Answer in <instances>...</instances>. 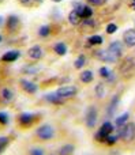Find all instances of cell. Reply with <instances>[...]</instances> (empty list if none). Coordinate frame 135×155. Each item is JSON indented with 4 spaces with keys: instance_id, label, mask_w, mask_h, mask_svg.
I'll list each match as a JSON object with an SVG mask.
<instances>
[{
    "instance_id": "6da1fadb",
    "label": "cell",
    "mask_w": 135,
    "mask_h": 155,
    "mask_svg": "<svg viewBox=\"0 0 135 155\" xmlns=\"http://www.w3.org/2000/svg\"><path fill=\"white\" fill-rule=\"evenodd\" d=\"M119 136L123 140H126V142H131L135 136V124L128 123V124H124L123 127H120Z\"/></svg>"
},
{
    "instance_id": "7a4b0ae2",
    "label": "cell",
    "mask_w": 135,
    "mask_h": 155,
    "mask_svg": "<svg viewBox=\"0 0 135 155\" xmlns=\"http://www.w3.org/2000/svg\"><path fill=\"white\" fill-rule=\"evenodd\" d=\"M76 93H78V90H76L75 86H63V87L56 90V94L63 99L73 98V97L76 95Z\"/></svg>"
},
{
    "instance_id": "3957f363",
    "label": "cell",
    "mask_w": 135,
    "mask_h": 155,
    "mask_svg": "<svg viewBox=\"0 0 135 155\" xmlns=\"http://www.w3.org/2000/svg\"><path fill=\"white\" fill-rule=\"evenodd\" d=\"M55 135V129L52 128L51 125H41L40 128L37 129V136L42 140H49L52 139Z\"/></svg>"
},
{
    "instance_id": "277c9868",
    "label": "cell",
    "mask_w": 135,
    "mask_h": 155,
    "mask_svg": "<svg viewBox=\"0 0 135 155\" xmlns=\"http://www.w3.org/2000/svg\"><path fill=\"white\" fill-rule=\"evenodd\" d=\"M74 10L76 11V12L79 14V16L83 19H89L90 16L93 15V10L92 7H89V5H85V4H81V3H75L74 4Z\"/></svg>"
},
{
    "instance_id": "5b68a950",
    "label": "cell",
    "mask_w": 135,
    "mask_h": 155,
    "mask_svg": "<svg viewBox=\"0 0 135 155\" xmlns=\"http://www.w3.org/2000/svg\"><path fill=\"white\" fill-rule=\"evenodd\" d=\"M85 121H86V125L89 127V128H94L96 123H97V109H96V106H90L89 109H87Z\"/></svg>"
},
{
    "instance_id": "8992f818",
    "label": "cell",
    "mask_w": 135,
    "mask_h": 155,
    "mask_svg": "<svg viewBox=\"0 0 135 155\" xmlns=\"http://www.w3.org/2000/svg\"><path fill=\"white\" fill-rule=\"evenodd\" d=\"M96 56H97V59H100V60H103V61H106V63H113V61H116L119 57L116 56V54H113L111 51H100V52H97L96 53Z\"/></svg>"
},
{
    "instance_id": "52a82bcc",
    "label": "cell",
    "mask_w": 135,
    "mask_h": 155,
    "mask_svg": "<svg viewBox=\"0 0 135 155\" xmlns=\"http://www.w3.org/2000/svg\"><path fill=\"white\" fill-rule=\"evenodd\" d=\"M123 41H124V44L127 46H130V48L135 46V29H130V30H127V31H124V34H123Z\"/></svg>"
},
{
    "instance_id": "ba28073f",
    "label": "cell",
    "mask_w": 135,
    "mask_h": 155,
    "mask_svg": "<svg viewBox=\"0 0 135 155\" xmlns=\"http://www.w3.org/2000/svg\"><path fill=\"white\" fill-rule=\"evenodd\" d=\"M21 86H22V88H23L26 93H29V94H34L35 91L38 90V86L35 84V83H33V82H29L27 79H22L21 80Z\"/></svg>"
},
{
    "instance_id": "9c48e42d",
    "label": "cell",
    "mask_w": 135,
    "mask_h": 155,
    "mask_svg": "<svg viewBox=\"0 0 135 155\" xmlns=\"http://www.w3.org/2000/svg\"><path fill=\"white\" fill-rule=\"evenodd\" d=\"M29 57L30 59H33V60H40L41 57L44 56V52H42V49L40 48L38 45H35V46H32V48L29 49Z\"/></svg>"
},
{
    "instance_id": "30bf717a",
    "label": "cell",
    "mask_w": 135,
    "mask_h": 155,
    "mask_svg": "<svg viewBox=\"0 0 135 155\" xmlns=\"http://www.w3.org/2000/svg\"><path fill=\"white\" fill-rule=\"evenodd\" d=\"M19 56H21V52L19 51H10V52H7V53L3 54L2 60L3 61L11 63V61H15L16 59H19Z\"/></svg>"
},
{
    "instance_id": "8fae6325",
    "label": "cell",
    "mask_w": 135,
    "mask_h": 155,
    "mask_svg": "<svg viewBox=\"0 0 135 155\" xmlns=\"http://www.w3.org/2000/svg\"><path fill=\"white\" fill-rule=\"evenodd\" d=\"M34 121V116L32 114V113H22L21 116H19V123L22 124L23 127H27L30 125V124Z\"/></svg>"
},
{
    "instance_id": "7c38bea8",
    "label": "cell",
    "mask_w": 135,
    "mask_h": 155,
    "mask_svg": "<svg viewBox=\"0 0 135 155\" xmlns=\"http://www.w3.org/2000/svg\"><path fill=\"white\" fill-rule=\"evenodd\" d=\"M108 51H111L113 54H116L117 57H120L122 56V52H123V46L119 41H113V42L108 46Z\"/></svg>"
},
{
    "instance_id": "4fadbf2b",
    "label": "cell",
    "mask_w": 135,
    "mask_h": 155,
    "mask_svg": "<svg viewBox=\"0 0 135 155\" xmlns=\"http://www.w3.org/2000/svg\"><path fill=\"white\" fill-rule=\"evenodd\" d=\"M18 25H19V19H18V16H15V15H10L7 18V27H8V30L10 31H14V30L18 27Z\"/></svg>"
},
{
    "instance_id": "5bb4252c",
    "label": "cell",
    "mask_w": 135,
    "mask_h": 155,
    "mask_svg": "<svg viewBox=\"0 0 135 155\" xmlns=\"http://www.w3.org/2000/svg\"><path fill=\"white\" fill-rule=\"evenodd\" d=\"M128 117H130V114H128V113H123L122 116H119V117L115 118V125L119 127V128H120V127H123L124 124H127Z\"/></svg>"
},
{
    "instance_id": "9a60e30c",
    "label": "cell",
    "mask_w": 135,
    "mask_h": 155,
    "mask_svg": "<svg viewBox=\"0 0 135 155\" xmlns=\"http://www.w3.org/2000/svg\"><path fill=\"white\" fill-rule=\"evenodd\" d=\"M53 49L59 56H64V54L67 53V45H66L64 42H57L56 45L53 46Z\"/></svg>"
},
{
    "instance_id": "2e32d148",
    "label": "cell",
    "mask_w": 135,
    "mask_h": 155,
    "mask_svg": "<svg viewBox=\"0 0 135 155\" xmlns=\"http://www.w3.org/2000/svg\"><path fill=\"white\" fill-rule=\"evenodd\" d=\"M45 99H46L48 102H51V104H56V105L63 104V98H60V97L57 95L56 93H55V94H48V95H45Z\"/></svg>"
},
{
    "instance_id": "e0dca14e",
    "label": "cell",
    "mask_w": 135,
    "mask_h": 155,
    "mask_svg": "<svg viewBox=\"0 0 135 155\" xmlns=\"http://www.w3.org/2000/svg\"><path fill=\"white\" fill-rule=\"evenodd\" d=\"M75 151V147L73 144H66L59 150V155H73Z\"/></svg>"
},
{
    "instance_id": "ac0fdd59",
    "label": "cell",
    "mask_w": 135,
    "mask_h": 155,
    "mask_svg": "<svg viewBox=\"0 0 135 155\" xmlns=\"http://www.w3.org/2000/svg\"><path fill=\"white\" fill-rule=\"evenodd\" d=\"M14 98V93L10 90V88H3L2 90V99L4 102H11Z\"/></svg>"
},
{
    "instance_id": "d6986e66",
    "label": "cell",
    "mask_w": 135,
    "mask_h": 155,
    "mask_svg": "<svg viewBox=\"0 0 135 155\" xmlns=\"http://www.w3.org/2000/svg\"><path fill=\"white\" fill-rule=\"evenodd\" d=\"M79 21H81V16H79V14L76 12L75 10L68 14V22H70L71 25H78Z\"/></svg>"
},
{
    "instance_id": "ffe728a7",
    "label": "cell",
    "mask_w": 135,
    "mask_h": 155,
    "mask_svg": "<svg viewBox=\"0 0 135 155\" xmlns=\"http://www.w3.org/2000/svg\"><path fill=\"white\" fill-rule=\"evenodd\" d=\"M100 75L101 78H105V79H108V80H113V74L111 72V70H109L108 67H101L100 68Z\"/></svg>"
},
{
    "instance_id": "44dd1931",
    "label": "cell",
    "mask_w": 135,
    "mask_h": 155,
    "mask_svg": "<svg viewBox=\"0 0 135 155\" xmlns=\"http://www.w3.org/2000/svg\"><path fill=\"white\" fill-rule=\"evenodd\" d=\"M100 131L101 132H104L105 135H109V134H112L113 132V125H112L109 121H105V123L101 125V128H100Z\"/></svg>"
},
{
    "instance_id": "7402d4cb",
    "label": "cell",
    "mask_w": 135,
    "mask_h": 155,
    "mask_svg": "<svg viewBox=\"0 0 135 155\" xmlns=\"http://www.w3.org/2000/svg\"><path fill=\"white\" fill-rule=\"evenodd\" d=\"M93 72L92 71H83V72L81 74V80L83 83H90L93 80Z\"/></svg>"
},
{
    "instance_id": "603a6c76",
    "label": "cell",
    "mask_w": 135,
    "mask_h": 155,
    "mask_svg": "<svg viewBox=\"0 0 135 155\" xmlns=\"http://www.w3.org/2000/svg\"><path fill=\"white\" fill-rule=\"evenodd\" d=\"M117 102H119V97H115L111 101V104H109V107H108V116H113V112H115V109H116V106H117Z\"/></svg>"
},
{
    "instance_id": "cb8c5ba5",
    "label": "cell",
    "mask_w": 135,
    "mask_h": 155,
    "mask_svg": "<svg viewBox=\"0 0 135 155\" xmlns=\"http://www.w3.org/2000/svg\"><path fill=\"white\" fill-rule=\"evenodd\" d=\"M49 33H51V27H49L48 25H44V26H41L40 29H38V34H40L41 37H48Z\"/></svg>"
},
{
    "instance_id": "d4e9b609",
    "label": "cell",
    "mask_w": 135,
    "mask_h": 155,
    "mask_svg": "<svg viewBox=\"0 0 135 155\" xmlns=\"http://www.w3.org/2000/svg\"><path fill=\"white\" fill-rule=\"evenodd\" d=\"M85 64H86V57H85L83 54H81V56L75 60V68H76V70H81Z\"/></svg>"
},
{
    "instance_id": "484cf974",
    "label": "cell",
    "mask_w": 135,
    "mask_h": 155,
    "mask_svg": "<svg viewBox=\"0 0 135 155\" xmlns=\"http://www.w3.org/2000/svg\"><path fill=\"white\" fill-rule=\"evenodd\" d=\"M96 94H97L98 98H104L105 97V86L104 84H97V87H96Z\"/></svg>"
},
{
    "instance_id": "4316f807",
    "label": "cell",
    "mask_w": 135,
    "mask_h": 155,
    "mask_svg": "<svg viewBox=\"0 0 135 155\" xmlns=\"http://www.w3.org/2000/svg\"><path fill=\"white\" fill-rule=\"evenodd\" d=\"M89 42H90V45H101L103 44V37H100V35H92L89 38Z\"/></svg>"
},
{
    "instance_id": "83f0119b",
    "label": "cell",
    "mask_w": 135,
    "mask_h": 155,
    "mask_svg": "<svg viewBox=\"0 0 135 155\" xmlns=\"http://www.w3.org/2000/svg\"><path fill=\"white\" fill-rule=\"evenodd\" d=\"M119 135H113V134H109V135H106V142L105 143H108V144H115V143L119 140Z\"/></svg>"
},
{
    "instance_id": "f1b7e54d",
    "label": "cell",
    "mask_w": 135,
    "mask_h": 155,
    "mask_svg": "<svg viewBox=\"0 0 135 155\" xmlns=\"http://www.w3.org/2000/svg\"><path fill=\"white\" fill-rule=\"evenodd\" d=\"M8 143H10V139H8V137H5V136L0 137V154L4 151V148L8 146Z\"/></svg>"
},
{
    "instance_id": "f546056e",
    "label": "cell",
    "mask_w": 135,
    "mask_h": 155,
    "mask_svg": "<svg viewBox=\"0 0 135 155\" xmlns=\"http://www.w3.org/2000/svg\"><path fill=\"white\" fill-rule=\"evenodd\" d=\"M10 123V117H8V114L5 112H0V124H3V125H5V124Z\"/></svg>"
},
{
    "instance_id": "4dcf8cb0",
    "label": "cell",
    "mask_w": 135,
    "mask_h": 155,
    "mask_svg": "<svg viewBox=\"0 0 135 155\" xmlns=\"http://www.w3.org/2000/svg\"><path fill=\"white\" fill-rule=\"evenodd\" d=\"M96 140L97 142H100V143H104V142H106V135L104 134V132H101V131H98L97 134H96Z\"/></svg>"
},
{
    "instance_id": "1f68e13d",
    "label": "cell",
    "mask_w": 135,
    "mask_h": 155,
    "mask_svg": "<svg viewBox=\"0 0 135 155\" xmlns=\"http://www.w3.org/2000/svg\"><path fill=\"white\" fill-rule=\"evenodd\" d=\"M116 30H117V26L115 23H109L108 26H106V33H108V34H113Z\"/></svg>"
},
{
    "instance_id": "d6a6232c",
    "label": "cell",
    "mask_w": 135,
    "mask_h": 155,
    "mask_svg": "<svg viewBox=\"0 0 135 155\" xmlns=\"http://www.w3.org/2000/svg\"><path fill=\"white\" fill-rule=\"evenodd\" d=\"M105 2L106 0H87V3H90L93 5H103Z\"/></svg>"
},
{
    "instance_id": "836d02e7",
    "label": "cell",
    "mask_w": 135,
    "mask_h": 155,
    "mask_svg": "<svg viewBox=\"0 0 135 155\" xmlns=\"http://www.w3.org/2000/svg\"><path fill=\"white\" fill-rule=\"evenodd\" d=\"M30 155H44V151L41 148H33L30 151Z\"/></svg>"
},
{
    "instance_id": "e575fe53",
    "label": "cell",
    "mask_w": 135,
    "mask_h": 155,
    "mask_svg": "<svg viewBox=\"0 0 135 155\" xmlns=\"http://www.w3.org/2000/svg\"><path fill=\"white\" fill-rule=\"evenodd\" d=\"M21 2V4H23V5H29V3L32 2V0H19Z\"/></svg>"
},
{
    "instance_id": "d590c367",
    "label": "cell",
    "mask_w": 135,
    "mask_h": 155,
    "mask_svg": "<svg viewBox=\"0 0 135 155\" xmlns=\"http://www.w3.org/2000/svg\"><path fill=\"white\" fill-rule=\"evenodd\" d=\"M3 21H4V19H3V16H0V26L3 25Z\"/></svg>"
},
{
    "instance_id": "8d00e7d4",
    "label": "cell",
    "mask_w": 135,
    "mask_h": 155,
    "mask_svg": "<svg viewBox=\"0 0 135 155\" xmlns=\"http://www.w3.org/2000/svg\"><path fill=\"white\" fill-rule=\"evenodd\" d=\"M52 2H55V3H60L62 0H52Z\"/></svg>"
},
{
    "instance_id": "74e56055",
    "label": "cell",
    "mask_w": 135,
    "mask_h": 155,
    "mask_svg": "<svg viewBox=\"0 0 135 155\" xmlns=\"http://www.w3.org/2000/svg\"><path fill=\"white\" fill-rule=\"evenodd\" d=\"M133 8L135 10V0H134V3H133Z\"/></svg>"
},
{
    "instance_id": "f35d334b",
    "label": "cell",
    "mask_w": 135,
    "mask_h": 155,
    "mask_svg": "<svg viewBox=\"0 0 135 155\" xmlns=\"http://www.w3.org/2000/svg\"><path fill=\"white\" fill-rule=\"evenodd\" d=\"M0 42H2V35H0Z\"/></svg>"
},
{
    "instance_id": "ab89813d",
    "label": "cell",
    "mask_w": 135,
    "mask_h": 155,
    "mask_svg": "<svg viewBox=\"0 0 135 155\" xmlns=\"http://www.w3.org/2000/svg\"><path fill=\"white\" fill-rule=\"evenodd\" d=\"M35 2H41V0H35Z\"/></svg>"
}]
</instances>
